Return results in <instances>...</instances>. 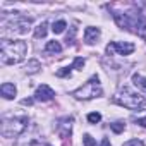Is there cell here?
Segmentation results:
<instances>
[{
    "instance_id": "obj_6",
    "label": "cell",
    "mask_w": 146,
    "mask_h": 146,
    "mask_svg": "<svg viewBox=\"0 0 146 146\" xmlns=\"http://www.w3.org/2000/svg\"><path fill=\"white\" fill-rule=\"evenodd\" d=\"M53 96H55V91L48 84H41L35 93V100H38V102H50Z\"/></svg>"
},
{
    "instance_id": "obj_12",
    "label": "cell",
    "mask_w": 146,
    "mask_h": 146,
    "mask_svg": "<svg viewBox=\"0 0 146 146\" xmlns=\"http://www.w3.org/2000/svg\"><path fill=\"white\" fill-rule=\"evenodd\" d=\"M40 69H41V65H40V62H38L36 58H33V60H29V62H28L26 70L29 72V74H35V72H38Z\"/></svg>"
},
{
    "instance_id": "obj_21",
    "label": "cell",
    "mask_w": 146,
    "mask_h": 146,
    "mask_svg": "<svg viewBox=\"0 0 146 146\" xmlns=\"http://www.w3.org/2000/svg\"><path fill=\"white\" fill-rule=\"evenodd\" d=\"M21 103H23V105H28V107H29V105H33V98H24V100H23Z\"/></svg>"
},
{
    "instance_id": "obj_16",
    "label": "cell",
    "mask_w": 146,
    "mask_h": 146,
    "mask_svg": "<svg viewBox=\"0 0 146 146\" xmlns=\"http://www.w3.org/2000/svg\"><path fill=\"white\" fill-rule=\"evenodd\" d=\"M84 58H81V57H76L74 58V64H72V69H78V70H83V67H84Z\"/></svg>"
},
{
    "instance_id": "obj_17",
    "label": "cell",
    "mask_w": 146,
    "mask_h": 146,
    "mask_svg": "<svg viewBox=\"0 0 146 146\" xmlns=\"http://www.w3.org/2000/svg\"><path fill=\"white\" fill-rule=\"evenodd\" d=\"M100 120H102V115H100L98 112H93V113L88 115V122H90V124H98Z\"/></svg>"
},
{
    "instance_id": "obj_22",
    "label": "cell",
    "mask_w": 146,
    "mask_h": 146,
    "mask_svg": "<svg viewBox=\"0 0 146 146\" xmlns=\"http://www.w3.org/2000/svg\"><path fill=\"white\" fill-rule=\"evenodd\" d=\"M136 124H139V125L146 127V117H144V119H136Z\"/></svg>"
},
{
    "instance_id": "obj_8",
    "label": "cell",
    "mask_w": 146,
    "mask_h": 146,
    "mask_svg": "<svg viewBox=\"0 0 146 146\" xmlns=\"http://www.w3.org/2000/svg\"><path fill=\"white\" fill-rule=\"evenodd\" d=\"M0 93H2V96H4L5 100H12V98L16 96L17 90H16L14 84H11V83H4L2 88H0Z\"/></svg>"
},
{
    "instance_id": "obj_3",
    "label": "cell",
    "mask_w": 146,
    "mask_h": 146,
    "mask_svg": "<svg viewBox=\"0 0 146 146\" xmlns=\"http://www.w3.org/2000/svg\"><path fill=\"white\" fill-rule=\"evenodd\" d=\"M102 93H103V90H102V86H100V79H98V76H93L88 83H84L81 88H78V90H74L70 93V96H74V98H78V100H91V98H98V96H102Z\"/></svg>"
},
{
    "instance_id": "obj_24",
    "label": "cell",
    "mask_w": 146,
    "mask_h": 146,
    "mask_svg": "<svg viewBox=\"0 0 146 146\" xmlns=\"http://www.w3.org/2000/svg\"><path fill=\"white\" fill-rule=\"evenodd\" d=\"M45 146H52V144H45Z\"/></svg>"
},
{
    "instance_id": "obj_14",
    "label": "cell",
    "mask_w": 146,
    "mask_h": 146,
    "mask_svg": "<svg viewBox=\"0 0 146 146\" xmlns=\"http://www.w3.org/2000/svg\"><path fill=\"white\" fill-rule=\"evenodd\" d=\"M132 81H134V84H137V86H141L143 90H146V78H143V76H139V74H132Z\"/></svg>"
},
{
    "instance_id": "obj_1",
    "label": "cell",
    "mask_w": 146,
    "mask_h": 146,
    "mask_svg": "<svg viewBox=\"0 0 146 146\" xmlns=\"http://www.w3.org/2000/svg\"><path fill=\"white\" fill-rule=\"evenodd\" d=\"M26 52H28L26 41H21V40L7 41V40H4L2 46H0V60L5 65H14V64H19L24 60Z\"/></svg>"
},
{
    "instance_id": "obj_19",
    "label": "cell",
    "mask_w": 146,
    "mask_h": 146,
    "mask_svg": "<svg viewBox=\"0 0 146 146\" xmlns=\"http://www.w3.org/2000/svg\"><path fill=\"white\" fill-rule=\"evenodd\" d=\"M83 141H84V146H96V143H95V139L90 136V134H84V137H83Z\"/></svg>"
},
{
    "instance_id": "obj_4",
    "label": "cell",
    "mask_w": 146,
    "mask_h": 146,
    "mask_svg": "<svg viewBox=\"0 0 146 146\" xmlns=\"http://www.w3.org/2000/svg\"><path fill=\"white\" fill-rule=\"evenodd\" d=\"M28 127V117H14V119H4L2 122V136L4 137H16L24 132Z\"/></svg>"
},
{
    "instance_id": "obj_7",
    "label": "cell",
    "mask_w": 146,
    "mask_h": 146,
    "mask_svg": "<svg viewBox=\"0 0 146 146\" xmlns=\"http://www.w3.org/2000/svg\"><path fill=\"white\" fill-rule=\"evenodd\" d=\"M100 29L98 28H93V26H90V28H86L84 29V41L88 43V45H95V43H98V40H100Z\"/></svg>"
},
{
    "instance_id": "obj_5",
    "label": "cell",
    "mask_w": 146,
    "mask_h": 146,
    "mask_svg": "<svg viewBox=\"0 0 146 146\" xmlns=\"http://www.w3.org/2000/svg\"><path fill=\"white\" fill-rule=\"evenodd\" d=\"M134 45L132 43H127V41H112V43H108L107 45V53L108 55H113L115 52L119 53V55H131L132 52H134Z\"/></svg>"
},
{
    "instance_id": "obj_23",
    "label": "cell",
    "mask_w": 146,
    "mask_h": 146,
    "mask_svg": "<svg viewBox=\"0 0 146 146\" xmlns=\"http://www.w3.org/2000/svg\"><path fill=\"white\" fill-rule=\"evenodd\" d=\"M100 146H112V144H110L108 137H103V139H102V144H100Z\"/></svg>"
},
{
    "instance_id": "obj_15",
    "label": "cell",
    "mask_w": 146,
    "mask_h": 146,
    "mask_svg": "<svg viewBox=\"0 0 146 146\" xmlns=\"http://www.w3.org/2000/svg\"><path fill=\"white\" fill-rule=\"evenodd\" d=\"M110 127H112V131H113L115 134H120V132L125 129V124H124V122H113V124H110Z\"/></svg>"
},
{
    "instance_id": "obj_13",
    "label": "cell",
    "mask_w": 146,
    "mask_h": 146,
    "mask_svg": "<svg viewBox=\"0 0 146 146\" xmlns=\"http://www.w3.org/2000/svg\"><path fill=\"white\" fill-rule=\"evenodd\" d=\"M67 28V24H65V21H55L53 24H52V31L55 33V35H60V33H64V29Z\"/></svg>"
},
{
    "instance_id": "obj_20",
    "label": "cell",
    "mask_w": 146,
    "mask_h": 146,
    "mask_svg": "<svg viewBox=\"0 0 146 146\" xmlns=\"http://www.w3.org/2000/svg\"><path fill=\"white\" fill-rule=\"evenodd\" d=\"M122 146H144V143H143V141H139V139H131V141L124 143Z\"/></svg>"
},
{
    "instance_id": "obj_10",
    "label": "cell",
    "mask_w": 146,
    "mask_h": 146,
    "mask_svg": "<svg viewBox=\"0 0 146 146\" xmlns=\"http://www.w3.org/2000/svg\"><path fill=\"white\" fill-rule=\"evenodd\" d=\"M45 52L46 53H60L62 52V46H60V43L58 41H48L46 45H45Z\"/></svg>"
},
{
    "instance_id": "obj_2",
    "label": "cell",
    "mask_w": 146,
    "mask_h": 146,
    "mask_svg": "<svg viewBox=\"0 0 146 146\" xmlns=\"http://www.w3.org/2000/svg\"><path fill=\"white\" fill-rule=\"evenodd\" d=\"M113 102L120 107H125L129 110H139L146 105V100L139 95V93H134L131 91L129 88H122L115 96H113Z\"/></svg>"
},
{
    "instance_id": "obj_11",
    "label": "cell",
    "mask_w": 146,
    "mask_h": 146,
    "mask_svg": "<svg viewBox=\"0 0 146 146\" xmlns=\"http://www.w3.org/2000/svg\"><path fill=\"white\" fill-rule=\"evenodd\" d=\"M46 28H48L46 23H40L35 29V38H45L46 36Z\"/></svg>"
},
{
    "instance_id": "obj_9",
    "label": "cell",
    "mask_w": 146,
    "mask_h": 146,
    "mask_svg": "<svg viewBox=\"0 0 146 146\" xmlns=\"http://www.w3.org/2000/svg\"><path fill=\"white\" fill-rule=\"evenodd\" d=\"M72 122V117H69V119H64L62 122H60V127H58V134L62 136V137H69L70 136V124Z\"/></svg>"
},
{
    "instance_id": "obj_18",
    "label": "cell",
    "mask_w": 146,
    "mask_h": 146,
    "mask_svg": "<svg viewBox=\"0 0 146 146\" xmlns=\"http://www.w3.org/2000/svg\"><path fill=\"white\" fill-rule=\"evenodd\" d=\"M70 69L72 67H64V69L57 70V76L58 78H70Z\"/></svg>"
}]
</instances>
